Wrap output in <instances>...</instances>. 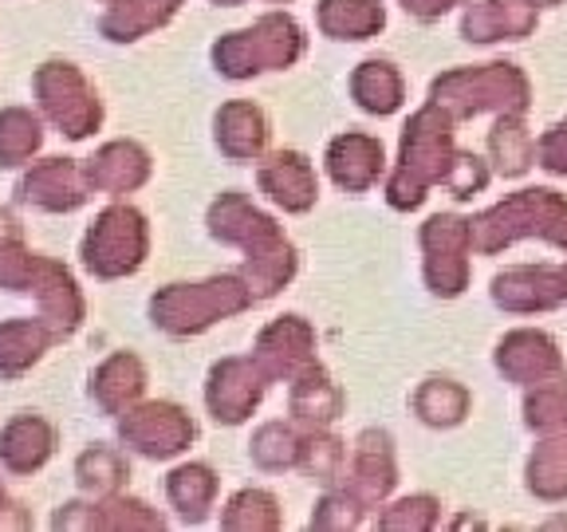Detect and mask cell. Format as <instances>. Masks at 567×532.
<instances>
[{"label":"cell","mask_w":567,"mask_h":532,"mask_svg":"<svg viewBox=\"0 0 567 532\" xmlns=\"http://www.w3.org/2000/svg\"><path fill=\"white\" fill-rule=\"evenodd\" d=\"M44 142L40 119L24 106H9L0 111V166H24Z\"/></svg>","instance_id":"34"},{"label":"cell","mask_w":567,"mask_h":532,"mask_svg":"<svg viewBox=\"0 0 567 532\" xmlns=\"http://www.w3.org/2000/svg\"><path fill=\"white\" fill-rule=\"evenodd\" d=\"M257 300L245 276H213L205 284H169L151 300V316L169 336H197Z\"/></svg>","instance_id":"3"},{"label":"cell","mask_w":567,"mask_h":532,"mask_svg":"<svg viewBox=\"0 0 567 532\" xmlns=\"http://www.w3.org/2000/svg\"><path fill=\"white\" fill-rule=\"evenodd\" d=\"M166 497H169V505L182 513V521L202 524L213 509V497H217V473H213L209 466H202V461L177 466L166 481Z\"/></svg>","instance_id":"30"},{"label":"cell","mask_w":567,"mask_h":532,"mask_svg":"<svg viewBox=\"0 0 567 532\" xmlns=\"http://www.w3.org/2000/svg\"><path fill=\"white\" fill-rule=\"evenodd\" d=\"M363 516V501L354 493H328L319 501L316 516H311V529H354Z\"/></svg>","instance_id":"42"},{"label":"cell","mask_w":567,"mask_h":532,"mask_svg":"<svg viewBox=\"0 0 567 532\" xmlns=\"http://www.w3.org/2000/svg\"><path fill=\"white\" fill-rule=\"evenodd\" d=\"M257 367L265 371V379H303L308 371H316V331L303 324L300 316H280L276 324H268L257 339L252 351Z\"/></svg>","instance_id":"11"},{"label":"cell","mask_w":567,"mask_h":532,"mask_svg":"<svg viewBox=\"0 0 567 532\" xmlns=\"http://www.w3.org/2000/svg\"><path fill=\"white\" fill-rule=\"evenodd\" d=\"M453 162H457V151H453L450 115L437 103L422 106L406 123V134H402V158L386 186L390 205L394 209L422 205L430 182H450Z\"/></svg>","instance_id":"2"},{"label":"cell","mask_w":567,"mask_h":532,"mask_svg":"<svg viewBox=\"0 0 567 532\" xmlns=\"http://www.w3.org/2000/svg\"><path fill=\"white\" fill-rule=\"evenodd\" d=\"M35 103L60 126L68 139H87L91 131H99L103 123V106H99L95 91L91 83L83 80V71L75 63H44V68L35 71Z\"/></svg>","instance_id":"8"},{"label":"cell","mask_w":567,"mask_h":532,"mask_svg":"<svg viewBox=\"0 0 567 532\" xmlns=\"http://www.w3.org/2000/svg\"><path fill=\"white\" fill-rule=\"evenodd\" d=\"M213 4H245V0H213Z\"/></svg>","instance_id":"47"},{"label":"cell","mask_w":567,"mask_h":532,"mask_svg":"<svg viewBox=\"0 0 567 532\" xmlns=\"http://www.w3.org/2000/svg\"><path fill=\"white\" fill-rule=\"evenodd\" d=\"M55 344L44 319H4L0 324V379H20L40 364V355Z\"/></svg>","instance_id":"26"},{"label":"cell","mask_w":567,"mask_h":532,"mask_svg":"<svg viewBox=\"0 0 567 532\" xmlns=\"http://www.w3.org/2000/svg\"><path fill=\"white\" fill-rule=\"evenodd\" d=\"M414 410H417V418L430 426H453L470 410V395L450 379H430V382H422V390L414 395Z\"/></svg>","instance_id":"37"},{"label":"cell","mask_w":567,"mask_h":532,"mask_svg":"<svg viewBox=\"0 0 567 532\" xmlns=\"http://www.w3.org/2000/svg\"><path fill=\"white\" fill-rule=\"evenodd\" d=\"M87 177L99 194H131L151 177V154L142 151L138 142H106L95 158H87Z\"/></svg>","instance_id":"19"},{"label":"cell","mask_w":567,"mask_h":532,"mask_svg":"<svg viewBox=\"0 0 567 532\" xmlns=\"http://www.w3.org/2000/svg\"><path fill=\"white\" fill-rule=\"evenodd\" d=\"M197 426L177 402H142L131 407L118 422V438L146 458H174L194 442Z\"/></svg>","instance_id":"10"},{"label":"cell","mask_w":567,"mask_h":532,"mask_svg":"<svg viewBox=\"0 0 567 532\" xmlns=\"http://www.w3.org/2000/svg\"><path fill=\"white\" fill-rule=\"evenodd\" d=\"M524 410H528V426L540 430V434H559V430H567V382L559 379L556 387H551V382L536 387V395H532Z\"/></svg>","instance_id":"40"},{"label":"cell","mask_w":567,"mask_h":532,"mask_svg":"<svg viewBox=\"0 0 567 532\" xmlns=\"http://www.w3.org/2000/svg\"><path fill=\"white\" fill-rule=\"evenodd\" d=\"M131 478V466L118 450L111 446H91V450L80 453L75 461V481H80L83 493H95V497H111L123 489V481Z\"/></svg>","instance_id":"32"},{"label":"cell","mask_w":567,"mask_h":532,"mask_svg":"<svg viewBox=\"0 0 567 532\" xmlns=\"http://www.w3.org/2000/svg\"><path fill=\"white\" fill-rule=\"evenodd\" d=\"M528 489L544 501H564L567 497V438L544 442L528 461Z\"/></svg>","instance_id":"36"},{"label":"cell","mask_w":567,"mask_h":532,"mask_svg":"<svg viewBox=\"0 0 567 532\" xmlns=\"http://www.w3.org/2000/svg\"><path fill=\"white\" fill-rule=\"evenodd\" d=\"M532 4H536V9H540V4H559V0H532Z\"/></svg>","instance_id":"46"},{"label":"cell","mask_w":567,"mask_h":532,"mask_svg":"<svg viewBox=\"0 0 567 532\" xmlns=\"http://www.w3.org/2000/svg\"><path fill=\"white\" fill-rule=\"evenodd\" d=\"M488 182V170H485V162L481 158H473V154H457V162H453V170H450V194L457 197V202H465V197H473L481 186Z\"/></svg>","instance_id":"43"},{"label":"cell","mask_w":567,"mask_h":532,"mask_svg":"<svg viewBox=\"0 0 567 532\" xmlns=\"http://www.w3.org/2000/svg\"><path fill=\"white\" fill-rule=\"evenodd\" d=\"M91 194H95V186H91L87 170L71 158L35 162V166L24 174V182H20V197L32 202L35 209H48V213L80 209Z\"/></svg>","instance_id":"13"},{"label":"cell","mask_w":567,"mask_h":532,"mask_svg":"<svg viewBox=\"0 0 567 532\" xmlns=\"http://www.w3.org/2000/svg\"><path fill=\"white\" fill-rule=\"evenodd\" d=\"M300 450H303V442L296 438L292 426L268 422L257 430L248 453H252V461H257L260 470H288V466H300Z\"/></svg>","instance_id":"38"},{"label":"cell","mask_w":567,"mask_h":532,"mask_svg":"<svg viewBox=\"0 0 567 532\" xmlns=\"http://www.w3.org/2000/svg\"><path fill=\"white\" fill-rule=\"evenodd\" d=\"M303 55V28L284 12L260 17L245 32H229L213 44V63L229 80H252L260 71H284Z\"/></svg>","instance_id":"4"},{"label":"cell","mask_w":567,"mask_h":532,"mask_svg":"<svg viewBox=\"0 0 567 532\" xmlns=\"http://www.w3.org/2000/svg\"><path fill=\"white\" fill-rule=\"evenodd\" d=\"M351 95H354V103L363 106V111H371V115H394L402 106V75L394 71V63L367 60L354 68Z\"/></svg>","instance_id":"31"},{"label":"cell","mask_w":567,"mask_h":532,"mask_svg":"<svg viewBox=\"0 0 567 532\" xmlns=\"http://www.w3.org/2000/svg\"><path fill=\"white\" fill-rule=\"evenodd\" d=\"M343 442L328 438L323 430H311V438H303V450H300V466L311 473L316 481L323 485H336L339 470H343Z\"/></svg>","instance_id":"41"},{"label":"cell","mask_w":567,"mask_h":532,"mask_svg":"<svg viewBox=\"0 0 567 532\" xmlns=\"http://www.w3.org/2000/svg\"><path fill=\"white\" fill-rule=\"evenodd\" d=\"M221 524L225 529H276L280 524V505L265 489H245L225 505Z\"/></svg>","instance_id":"39"},{"label":"cell","mask_w":567,"mask_h":532,"mask_svg":"<svg viewBox=\"0 0 567 532\" xmlns=\"http://www.w3.org/2000/svg\"><path fill=\"white\" fill-rule=\"evenodd\" d=\"M146 217L131 205H111L95 217V225L83 237V265L99 280H118V276L138 273L146 260Z\"/></svg>","instance_id":"7"},{"label":"cell","mask_w":567,"mask_h":532,"mask_svg":"<svg viewBox=\"0 0 567 532\" xmlns=\"http://www.w3.org/2000/svg\"><path fill=\"white\" fill-rule=\"evenodd\" d=\"M493 300L508 311H544L567 300V268H508L493 280Z\"/></svg>","instance_id":"15"},{"label":"cell","mask_w":567,"mask_h":532,"mask_svg":"<svg viewBox=\"0 0 567 532\" xmlns=\"http://www.w3.org/2000/svg\"><path fill=\"white\" fill-rule=\"evenodd\" d=\"M217 146L233 162H252L268 146L265 111L252 103H225L217 111Z\"/></svg>","instance_id":"25"},{"label":"cell","mask_w":567,"mask_h":532,"mask_svg":"<svg viewBox=\"0 0 567 532\" xmlns=\"http://www.w3.org/2000/svg\"><path fill=\"white\" fill-rule=\"evenodd\" d=\"M425 248V280L437 296H457L470 284L473 229L457 213H437L422 229Z\"/></svg>","instance_id":"9"},{"label":"cell","mask_w":567,"mask_h":532,"mask_svg":"<svg viewBox=\"0 0 567 532\" xmlns=\"http://www.w3.org/2000/svg\"><path fill=\"white\" fill-rule=\"evenodd\" d=\"M328 174L351 194L371 190L382 174V142L371 134H339L328 146Z\"/></svg>","instance_id":"22"},{"label":"cell","mask_w":567,"mask_h":532,"mask_svg":"<svg viewBox=\"0 0 567 532\" xmlns=\"http://www.w3.org/2000/svg\"><path fill=\"white\" fill-rule=\"evenodd\" d=\"M536 154H540L544 170H556V174H567V123L551 126L540 142H536Z\"/></svg>","instance_id":"45"},{"label":"cell","mask_w":567,"mask_h":532,"mask_svg":"<svg viewBox=\"0 0 567 532\" xmlns=\"http://www.w3.org/2000/svg\"><path fill=\"white\" fill-rule=\"evenodd\" d=\"M28 293L40 304V319L52 328L55 339H68L71 331L83 324V296L71 280V273L60 260L35 257L32 265V280H28Z\"/></svg>","instance_id":"14"},{"label":"cell","mask_w":567,"mask_h":532,"mask_svg":"<svg viewBox=\"0 0 567 532\" xmlns=\"http://www.w3.org/2000/svg\"><path fill=\"white\" fill-rule=\"evenodd\" d=\"M319 32L331 40H367L386 24L382 0H319Z\"/></svg>","instance_id":"28"},{"label":"cell","mask_w":567,"mask_h":532,"mask_svg":"<svg viewBox=\"0 0 567 532\" xmlns=\"http://www.w3.org/2000/svg\"><path fill=\"white\" fill-rule=\"evenodd\" d=\"M351 493L363 501V505H374L382 497L394 489L399 481V470H394V450H390V438L379 434V430H367L354 446V466H351Z\"/></svg>","instance_id":"23"},{"label":"cell","mask_w":567,"mask_h":532,"mask_svg":"<svg viewBox=\"0 0 567 532\" xmlns=\"http://www.w3.org/2000/svg\"><path fill=\"white\" fill-rule=\"evenodd\" d=\"M488 151H493L501 174H524L536 158V142L528 139L520 115H501V123L488 134Z\"/></svg>","instance_id":"35"},{"label":"cell","mask_w":567,"mask_h":532,"mask_svg":"<svg viewBox=\"0 0 567 532\" xmlns=\"http://www.w3.org/2000/svg\"><path fill=\"white\" fill-rule=\"evenodd\" d=\"M209 233L225 245L245 248V284L257 300H268L292 280L296 273V248L280 233L272 217L248 205L240 194H221L209 205Z\"/></svg>","instance_id":"1"},{"label":"cell","mask_w":567,"mask_h":532,"mask_svg":"<svg viewBox=\"0 0 567 532\" xmlns=\"http://www.w3.org/2000/svg\"><path fill=\"white\" fill-rule=\"evenodd\" d=\"M260 190L272 197L276 205H284L288 213H303L316 205L319 197V182H316V170L303 154L296 151H284L276 158H268L257 174Z\"/></svg>","instance_id":"17"},{"label":"cell","mask_w":567,"mask_h":532,"mask_svg":"<svg viewBox=\"0 0 567 532\" xmlns=\"http://www.w3.org/2000/svg\"><path fill=\"white\" fill-rule=\"evenodd\" d=\"M55 450V430L40 415H17L0 430V466L9 473H35Z\"/></svg>","instance_id":"20"},{"label":"cell","mask_w":567,"mask_h":532,"mask_svg":"<svg viewBox=\"0 0 567 532\" xmlns=\"http://www.w3.org/2000/svg\"><path fill=\"white\" fill-rule=\"evenodd\" d=\"M35 253H28L20 222L9 209H0V288L4 293H28Z\"/></svg>","instance_id":"33"},{"label":"cell","mask_w":567,"mask_h":532,"mask_svg":"<svg viewBox=\"0 0 567 532\" xmlns=\"http://www.w3.org/2000/svg\"><path fill=\"white\" fill-rule=\"evenodd\" d=\"M52 524L55 529H162L166 521L151 505L111 493L91 505H63Z\"/></svg>","instance_id":"18"},{"label":"cell","mask_w":567,"mask_h":532,"mask_svg":"<svg viewBox=\"0 0 567 532\" xmlns=\"http://www.w3.org/2000/svg\"><path fill=\"white\" fill-rule=\"evenodd\" d=\"M434 103L450 119L477 115V111H501L520 115L528 106V80L513 63H485V68L450 71L434 83Z\"/></svg>","instance_id":"6"},{"label":"cell","mask_w":567,"mask_h":532,"mask_svg":"<svg viewBox=\"0 0 567 532\" xmlns=\"http://www.w3.org/2000/svg\"><path fill=\"white\" fill-rule=\"evenodd\" d=\"M417 513H437V505L430 497H410V501H399L394 509H386L382 516V529H430V521H417Z\"/></svg>","instance_id":"44"},{"label":"cell","mask_w":567,"mask_h":532,"mask_svg":"<svg viewBox=\"0 0 567 532\" xmlns=\"http://www.w3.org/2000/svg\"><path fill=\"white\" fill-rule=\"evenodd\" d=\"M265 382L268 379L257 367V359H221V364L209 371V382H205L209 415L225 426L245 422V418L260 407Z\"/></svg>","instance_id":"12"},{"label":"cell","mask_w":567,"mask_h":532,"mask_svg":"<svg viewBox=\"0 0 567 532\" xmlns=\"http://www.w3.org/2000/svg\"><path fill=\"white\" fill-rule=\"evenodd\" d=\"M177 9H182V0H111V9L99 17V32L115 44H131L138 35L166 24Z\"/></svg>","instance_id":"27"},{"label":"cell","mask_w":567,"mask_h":532,"mask_svg":"<svg viewBox=\"0 0 567 532\" xmlns=\"http://www.w3.org/2000/svg\"><path fill=\"white\" fill-rule=\"evenodd\" d=\"M532 28H536V4L532 0H485V4H473L461 20V32L473 44L520 40Z\"/></svg>","instance_id":"21"},{"label":"cell","mask_w":567,"mask_h":532,"mask_svg":"<svg viewBox=\"0 0 567 532\" xmlns=\"http://www.w3.org/2000/svg\"><path fill=\"white\" fill-rule=\"evenodd\" d=\"M146 390V367L138 364V355L118 351L111 355L95 375H91V399L106 415H126Z\"/></svg>","instance_id":"24"},{"label":"cell","mask_w":567,"mask_h":532,"mask_svg":"<svg viewBox=\"0 0 567 532\" xmlns=\"http://www.w3.org/2000/svg\"><path fill=\"white\" fill-rule=\"evenodd\" d=\"M288 407H292V418L300 426H308V430H328L339 418V410H343V395H339L336 382L316 367V371H308L303 379L292 382Z\"/></svg>","instance_id":"29"},{"label":"cell","mask_w":567,"mask_h":532,"mask_svg":"<svg viewBox=\"0 0 567 532\" xmlns=\"http://www.w3.org/2000/svg\"><path fill=\"white\" fill-rule=\"evenodd\" d=\"M496 367L524 387H544V382L564 379V359H559L556 344L540 331H513L508 339H501Z\"/></svg>","instance_id":"16"},{"label":"cell","mask_w":567,"mask_h":532,"mask_svg":"<svg viewBox=\"0 0 567 532\" xmlns=\"http://www.w3.org/2000/svg\"><path fill=\"white\" fill-rule=\"evenodd\" d=\"M470 229L481 253H496L520 237H548L567 248V202L556 190H520L508 202L481 213L477 222H470Z\"/></svg>","instance_id":"5"}]
</instances>
